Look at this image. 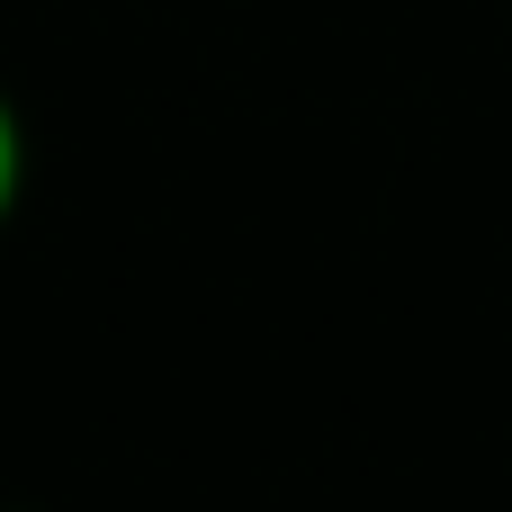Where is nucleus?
Instances as JSON below:
<instances>
[{"instance_id": "1", "label": "nucleus", "mask_w": 512, "mask_h": 512, "mask_svg": "<svg viewBox=\"0 0 512 512\" xmlns=\"http://www.w3.org/2000/svg\"><path fill=\"white\" fill-rule=\"evenodd\" d=\"M18 189H27V126H18V99L0 90V225L18 216Z\"/></svg>"}]
</instances>
